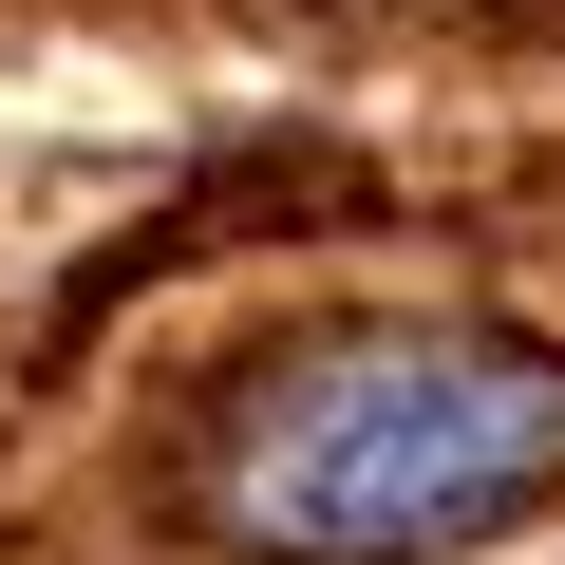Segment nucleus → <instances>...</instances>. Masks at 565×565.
<instances>
[{
    "label": "nucleus",
    "instance_id": "1",
    "mask_svg": "<svg viewBox=\"0 0 565 565\" xmlns=\"http://www.w3.org/2000/svg\"><path fill=\"white\" fill-rule=\"evenodd\" d=\"M226 509L282 565H452V546H509L527 509H565V340H509V321L340 340V359H302L245 415Z\"/></svg>",
    "mask_w": 565,
    "mask_h": 565
}]
</instances>
